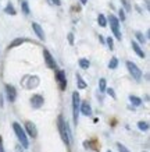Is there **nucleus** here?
<instances>
[{
	"label": "nucleus",
	"instance_id": "nucleus-10",
	"mask_svg": "<svg viewBox=\"0 0 150 152\" xmlns=\"http://www.w3.org/2000/svg\"><path fill=\"white\" fill-rule=\"evenodd\" d=\"M25 130H27V133L31 135L32 138H35L38 135V130H36V126L33 124L32 121H27L25 123Z\"/></svg>",
	"mask_w": 150,
	"mask_h": 152
},
{
	"label": "nucleus",
	"instance_id": "nucleus-18",
	"mask_svg": "<svg viewBox=\"0 0 150 152\" xmlns=\"http://www.w3.org/2000/svg\"><path fill=\"white\" fill-rule=\"evenodd\" d=\"M89 66H91V61H89L88 59H79V67H81V69L88 70L89 69Z\"/></svg>",
	"mask_w": 150,
	"mask_h": 152
},
{
	"label": "nucleus",
	"instance_id": "nucleus-27",
	"mask_svg": "<svg viewBox=\"0 0 150 152\" xmlns=\"http://www.w3.org/2000/svg\"><path fill=\"white\" fill-rule=\"evenodd\" d=\"M68 42H70V45H72L74 43V34L72 32L68 34Z\"/></svg>",
	"mask_w": 150,
	"mask_h": 152
},
{
	"label": "nucleus",
	"instance_id": "nucleus-6",
	"mask_svg": "<svg viewBox=\"0 0 150 152\" xmlns=\"http://www.w3.org/2000/svg\"><path fill=\"white\" fill-rule=\"evenodd\" d=\"M43 57H45V61H46V64H47V67H49V69L57 70V64H56L54 59H53V56L50 55L49 50H46V49L43 50Z\"/></svg>",
	"mask_w": 150,
	"mask_h": 152
},
{
	"label": "nucleus",
	"instance_id": "nucleus-21",
	"mask_svg": "<svg viewBox=\"0 0 150 152\" xmlns=\"http://www.w3.org/2000/svg\"><path fill=\"white\" fill-rule=\"evenodd\" d=\"M138 127H139V130H142V131H147V130H149V123H147V121H139V123H138Z\"/></svg>",
	"mask_w": 150,
	"mask_h": 152
},
{
	"label": "nucleus",
	"instance_id": "nucleus-31",
	"mask_svg": "<svg viewBox=\"0 0 150 152\" xmlns=\"http://www.w3.org/2000/svg\"><path fill=\"white\" fill-rule=\"evenodd\" d=\"M51 1H53L56 6H60V4H61V1H60V0H51Z\"/></svg>",
	"mask_w": 150,
	"mask_h": 152
},
{
	"label": "nucleus",
	"instance_id": "nucleus-33",
	"mask_svg": "<svg viewBox=\"0 0 150 152\" xmlns=\"http://www.w3.org/2000/svg\"><path fill=\"white\" fill-rule=\"evenodd\" d=\"M0 152H4V148H3V145L0 144Z\"/></svg>",
	"mask_w": 150,
	"mask_h": 152
},
{
	"label": "nucleus",
	"instance_id": "nucleus-11",
	"mask_svg": "<svg viewBox=\"0 0 150 152\" xmlns=\"http://www.w3.org/2000/svg\"><path fill=\"white\" fill-rule=\"evenodd\" d=\"M79 110L82 112V115L85 116H91L92 115V106L88 103V102H82L79 105Z\"/></svg>",
	"mask_w": 150,
	"mask_h": 152
},
{
	"label": "nucleus",
	"instance_id": "nucleus-17",
	"mask_svg": "<svg viewBox=\"0 0 150 152\" xmlns=\"http://www.w3.org/2000/svg\"><path fill=\"white\" fill-rule=\"evenodd\" d=\"M25 42V39L24 38H17V39H14L11 43L9 45V48L11 49V48H15V46H18V45H21V43H24Z\"/></svg>",
	"mask_w": 150,
	"mask_h": 152
},
{
	"label": "nucleus",
	"instance_id": "nucleus-14",
	"mask_svg": "<svg viewBox=\"0 0 150 152\" xmlns=\"http://www.w3.org/2000/svg\"><path fill=\"white\" fill-rule=\"evenodd\" d=\"M129 101H131V103L133 106H141L142 105V99L135 96V95H129Z\"/></svg>",
	"mask_w": 150,
	"mask_h": 152
},
{
	"label": "nucleus",
	"instance_id": "nucleus-30",
	"mask_svg": "<svg viewBox=\"0 0 150 152\" xmlns=\"http://www.w3.org/2000/svg\"><path fill=\"white\" fill-rule=\"evenodd\" d=\"M121 1H122V4L125 6V9L129 10V4H128V1H127V0H121Z\"/></svg>",
	"mask_w": 150,
	"mask_h": 152
},
{
	"label": "nucleus",
	"instance_id": "nucleus-26",
	"mask_svg": "<svg viewBox=\"0 0 150 152\" xmlns=\"http://www.w3.org/2000/svg\"><path fill=\"white\" fill-rule=\"evenodd\" d=\"M107 45H109L110 50H113V49H114V42H113V38H111V37L107 38Z\"/></svg>",
	"mask_w": 150,
	"mask_h": 152
},
{
	"label": "nucleus",
	"instance_id": "nucleus-16",
	"mask_svg": "<svg viewBox=\"0 0 150 152\" xmlns=\"http://www.w3.org/2000/svg\"><path fill=\"white\" fill-rule=\"evenodd\" d=\"M97 23H99V25L100 27H107V20H106V17L103 15V14H99L97 15Z\"/></svg>",
	"mask_w": 150,
	"mask_h": 152
},
{
	"label": "nucleus",
	"instance_id": "nucleus-7",
	"mask_svg": "<svg viewBox=\"0 0 150 152\" xmlns=\"http://www.w3.org/2000/svg\"><path fill=\"white\" fill-rule=\"evenodd\" d=\"M43 103H45V99H43V96L42 95H32L31 98V105L33 109H39V107H42L43 106Z\"/></svg>",
	"mask_w": 150,
	"mask_h": 152
},
{
	"label": "nucleus",
	"instance_id": "nucleus-29",
	"mask_svg": "<svg viewBox=\"0 0 150 152\" xmlns=\"http://www.w3.org/2000/svg\"><path fill=\"white\" fill-rule=\"evenodd\" d=\"M120 17H121V21L125 20V14H124V10H120Z\"/></svg>",
	"mask_w": 150,
	"mask_h": 152
},
{
	"label": "nucleus",
	"instance_id": "nucleus-1",
	"mask_svg": "<svg viewBox=\"0 0 150 152\" xmlns=\"http://www.w3.org/2000/svg\"><path fill=\"white\" fill-rule=\"evenodd\" d=\"M59 131L61 134V138L65 142V145L70 147L71 141H72V134H71V129H70L68 121H64V119L61 116L59 117Z\"/></svg>",
	"mask_w": 150,
	"mask_h": 152
},
{
	"label": "nucleus",
	"instance_id": "nucleus-3",
	"mask_svg": "<svg viewBox=\"0 0 150 152\" xmlns=\"http://www.w3.org/2000/svg\"><path fill=\"white\" fill-rule=\"evenodd\" d=\"M79 105H81V99H79V94L75 91L72 94V115H74V123L78 124V117H79Z\"/></svg>",
	"mask_w": 150,
	"mask_h": 152
},
{
	"label": "nucleus",
	"instance_id": "nucleus-36",
	"mask_svg": "<svg viewBox=\"0 0 150 152\" xmlns=\"http://www.w3.org/2000/svg\"><path fill=\"white\" fill-rule=\"evenodd\" d=\"M107 152H111V151H107Z\"/></svg>",
	"mask_w": 150,
	"mask_h": 152
},
{
	"label": "nucleus",
	"instance_id": "nucleus-4",
	"mask_svg": "<svg viewBox=\"0 0 150 152\" xmlns=\"http://www.w3.org/2000/svg\"><path fill=\"white\" fill-rule=\"evenodd\" d=\"M127 69L129 71V74L132 75V78H135L136 81H141L142 78V70L138 67L133 61H127Z\"/></svg>",
	"mask_w": 150,
	"mask_h": 152
},
{
	"label": "nucleus",
	"instance_id": "nucleus-5",
	"mask_svg": "<svg viewBox=\"0 0 150 152\" xmlns=\"http://www.w3.org/2000/svg\"><path fill=\"white\" fill-rule=\"evenodd\" d=\"M109 21H110V25H111V31H113L114 37L117 38L118 41H121L122 35H121V31H120V23H118V20H117V17L110 15V17H109Z\"/></svg>",
	"mask_w": 150,
	"mask_h": 152
},
{
	"label": "nucleus",
	"instance_id": "nucleus-35",
	"mask_svg": "<svg viewBox=\"0 0 150 152\" xmlns=\"http://www.w3.org/2000/svg\"><path fill=\"white\" fill-rule=\"evenodd\" d=\"M0 144H1V138H0Z\"/></svg>",
	"mask_w": 150,
	"mask_h": 152
},
{
	"label": "nucleus",
	"instance_id": "nucleus-13",
	"mask_svg": "<svg viewBox=\"0 0 150 152\" xmlns=\"http://www.w3.org/2000/svg\"><path fill=\"white\" fill-rule=\"evenodd\" d=\"M132 49H133V50H135V53H136L138 56H139V57H142V59H145V52L142 50V48L139 46V43H138V42H132Z\"/></svg>",
	"mask_w": 150,
	"mask_h": 152
},
{
	"label": "nucleus",
	"instance_id": "nucleus-32",
	"mask_svg": "<svg viewBox=\"0 0 150 152\" xmlns=\"http://www.w3.org/2000/svg\"><path fill=\"white\" fill-rule=\"evenodd\" d=\"M0 106H3V96L0 95Z\"/></svg>",
	"mask_w": 150,
	"mask_h": 152
},
{
	"label": "nucleus",
	"instance_id": "nucleus-9",
	"mask_svg": "<svg viewBox=\"0 0 150 152\" xmlns=\"http://www.w3.org/2000/svg\"><path fill=\"white\" fill-rule=\"evenodd\" d=\"M6 95H7V99H9L10 102H14L15 98H17L15 88H14L13 85H10V84H7V85H6Z\"/></svg>",
	"mask_w": 150,
	"mask_h": 152
},
{
	"label": "nucleus",
	"instance_id": "nucleus-8",
	"mask_svg": "<svg viewBox=\"0 0 150 152\" xmlns=\"http://www.w3.org/2000/svg\"><path fill=\"white\" fill-rule=\"evenodd\" d=\"M56 77H57V81H59L60 89H65V87H67V78H65V73H64L63 70H57Z\"/></svg>",
	"mask_w": 150,
	"mask_h": 152
},
{
	"label": "nucleus",
	"instance_id": "nucleus-24",
	"mask_svg": "<svg viewBox=\"0 0 150 152\" xmlns=\"http://www.w3.org/2000/svg\"><path fill=\"white\" fill-rule=\"evenodd\" d=\"M136 39L141 42V43H145V41H146V38L143 37V34L142 32H136Z\"/></svg>",
	"mask_w": 150,
	"mask_h": 152
},
{
	"label": "nucleus",
	"instance_id": "nucleus-34",
	"mask_svg": "<svg viewBox=\"0 0 150 152\" xmlns=\"http://www.w3.org/2000/svg\"><path fill=\"white\" fill-rule=\"evenodd\" d=\"M81 3H82V4H86V3H88V0H81Z\"/></svg>",
	"mask_w": 150,
	"mask_h": 152
},
{
	"label": "nucleus",
	"instance_id": "nucleus-25",
	"mask_svg": "<svg viewBox=\"0 0 150 152\" xmlns=\"http://www.w3.org/2000/svg\"><path fill=\"white\" fill-rule=\"evenodd\" d=\"M117 148H118V151H120V152H129V151H128V148L125 147V145H122L121 142L117 144Z\"/></svg>",
	"mask_w": 150,
	"mask_h": 152
},
{
	"label": "nucleus",
	"instance_id": "nucleus-20",
	"mask_svg": "<svg viewBox=\"0 0 150 152\" xmlns=\"http://www.w3.org/2000/svg\"><path fill=\"white\" fill-rule=\"evenodd\" d=\"M117 66H118V59L117 57H111V60H110V63H109V69L114 70V69H117Z\"/></svg>",
	"mask_w": 150,
	"mask_h": 152
},
{
	"label": "nucleus",
	"instance_id": "nucleus-22",
	"mask_svg": "<svg viewBox=\"0 0 150 152\" xmlns=\"http://www.w3.org/2000/svg\"><path fill=\"white\" fill-rule=\"evenodd\" d=\"M99 88H100V92H104V91H106V80L104 78H100Z\"/></svg>",
	"mask_w": 150,
	"mask_h": 152
},
{
	"label": "nucleus",
	"instance_id": "nucleus-12",
	"mask_svg": "<svg viewBox=\"0 0 150 152\" xmlns=\"http://www.w3.org/2000/svg\"><path fill=\"white\" fill-rule=\"evenodd\" d=\"M32 28H33L35 34L38 35V38H39L41 41H45V34H43V29H42L41 25L38 23H32Z\"/></svg>",
	"mask_w": 150,
	"mask_h": 152
},
{
	"label": "nucleus",
	"instance_id": "nucleus-2",
	"mask_svg": "<svg viewBox=\"0 0 150 152\" xmlns=\"http://www.w3.org/2000/svg\"><path fill=\"white\" fill-rule=\"evenodd\" d=\"M13 130H14V133H15V135H17V138H18L20 144H21L24 148L29 147V141H28L27 133H25V130L21 127V124H18L17 121H15V123H13Z\"/></svg>",
	"mask_w": 150,
	"mask_h": 152
},
{
	"label": "nucleus",
	"instance_id": "nucleus-19",
	"mask_svg": "<svg viewBox=\"0 0 150 152\" xmlns=\"http://www.w3.org/2000/svg\"><path fill=\"white\" fill-rule=\"evenodd\" d=\"M77 81H78V88H79V89H83V88H86V83L83 81V78H82L79 74H77Z\"/></svg>",
	"mask_w": 150,
	"mask_h": 152
},
{
	"label": "nucleus",
	"instance_id": "nucleus-15",
	"mask_svg": "<svg viewBox=\"0 0 150 152\" xmlns=\"http://www.w3.org/2000/svg\"><path fill=\"white\" fill-rule=\"evenodd\" d=\"M4 13L6 14H10V15H15V13H17V11H15V9H14V6L11 4V3H9V4L4 7Z\"/></svg>",
	"mask_w": 150,
	"mask_h": 152
},
{
	"label": "nucleus",
	"instance_id": "nucleus-23",
	"mask_svg": "<svg viewBox=\"0 0 150 152\" xmlns=\"http://www.w3.org/2000/svg\"><path fill=\"white\" fill-rule=\"evenodd\" d=\"M21 6H22V11L25 15H28L29 14V7H28V1H22L21 3Z\"/></svg>",
	"mask_w": 150,
	"mask_h": 152
},
{
	"label": "nucleus",
	"instance_id": "nucleus-28",
	"mask_svg": "<svg viewBox=\"0 0 150 152\" xmlns=\"http://www.w3.org/2000/svg\"><path fill=\"white\" fill-rule=\"evenodd\" d=\"M107 94H109L111 98H115V94H114V89H111V88H109L107 89Z\"/></svg>",
	"mask_w": 150,
	"mask_h": 152
}]
</instances>
